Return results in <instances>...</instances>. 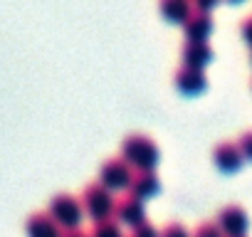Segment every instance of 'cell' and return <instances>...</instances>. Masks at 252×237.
I'll return each mask as SVG.
<instances>
[{"instance_id": "obj_16", "label": "cell", "mask_w": 252, "mask_h": 237, "mask_svg": "<svg viewBox=\"0 0 252 237\" xmlns=\"http://www.w3.org/2000/svg\"><path fill=\"white\" fill-rule=\"evenodd\" d=\"M161 237H190V232H188V227H186L183 222L171 220V222H166V227L161 230Z\"/></svg>"}, {"instance_id": "obj_21", "label": "cell", "mask_w": 252, "mask_h": 237, "mask_svg": "<svg viewBox=\"0 0 252 237\" xmlns=\"http://www.w3.org/2000/svg\"><path fill=\"white\" fill-rule=\"evenodd\" d=\"M213 8V0H198L195 3V10H200V13H208Z\"/></svg>"}, {"instance_id": "obj_17", "label": "cell", "mask_w": 252, "mask_h": 237, "mask_svg": "<svg viewBox=\"0 0 252 237\" xmlns=\"http://www.w3.org/2000/svg\"><path fill=\"white\" fill-rule=\"evenodd\" d=\"M131 237H161V230H158V227H156L154 222L144 220V222H139V225L134 227Z\"/></svg>"}, {"instance_id": "obj_10", "label": "cell", "mask_w": 252, "mask_h": 237, "mask_svg": "<svg viewBox=\"0 0 252 237\" xmlns=\"http://www.w3.org/2000/svg\"><path fill=\"white\" fill-rule=\"evenodd\" d=\"M183 32L193 42H205L208 35L213 32V18H210V13H200V10L193 8L190 15H188V20L183 23Z\"/></svg>"}, {"instance_id": "obj_6", "label": "cell", "mask_w": 252, "mask_h": 237, "mask_svg": "<svg viewBox=\"0 0 252 237\" xmlns=\"http://www.w3.org/2000/svg\"><path fill=\"white\" fill-rule=\"evenodd\" d=\"M114 215L119 222H126V225H131L136 227L139 222L146 220V205L141 198H136L134 193H124L116 198V205H114Z\"/></svg>"}, {"instance_id": "obj_19", "label": "cell", "mask_w": 252, "mask_h": 237, "mask_svg": "<svg viewBox=\"0 0 252 237\" xmlns=\"http://www.w3.org/2000/svg\"><path fill=\"white\" fill-rule=\"evenodd\" d=\"M240 30H242V37L247 40V45H252V15H247V18L242 20Z\"/></svg>"}, {"instance_id": "obj_8", "label": "cell", "mask_w": 252, "mask_h": 237, "mask_svg": "<svg viewBox=\"0 0 252 237\" xmlns=\"http://www.w3.org/2000/svg\"><path fill=\"white\" fill-rule=\"evenodd\" d=\"M242 153L237 148V141H220L215 148H213V163L225 171V173H232L242 166Z\"/></svg>"}, {"instance_id": "obj_3", "label": "cell", "mask_w": 252, "mask_h": 237, "mask_svg": "<svg viewBox=\"0 0 252 237\" xmlns=\"http://www.w3.org/2000/svg\"><path fill=\"white\" fill-rule=\"evenodd\" d=\"M47 212L55 217V222H57L60 227L74 230V227H79V222H82L84 207H82V200L74 198L72 193H57V195L50 198Z\"/></svg>"}, {"instance_id": "obj_1", "label": "cell", "mask_w": 252, "mask_h": 237, "mask_svg": "<svg viewBox=\"0 0 252 237\" xmlns=\"http://www.w3.org/2000/svg\"><path fill=\"white\" fill-rule=\"evenodd\" d=\"M158 144L149 134H129L121 141V158L136 171H149L158 161Z\"/></svg>"}, {"instance_id": "obj_2", "label": "cell", "mask_w": 252, "mask_h": 237, "mask_svg": "<svg viewBox=\"0 0 252 237\" xmlns=\"http://www.w3.org/2000/svg\"><path fill=\"white\" fill-rule=\"evenodd\" d=\"M79 200H82V207L94 217V222L114 215L116 198H114V193H111L101 180H92V183H87L84 190H82V198H79Z\"/></svg>"}, {"instance_id": "obj_5", "label": "cell", "mask_w": 252, "mask_h": 237, "mask_svg": "<svg viewBox=\"0 0 252 237\" xmlns=\"http://www.w3.org/2000/svg\"><path fill=\"white\" fill-rule=\"evenodd\" d=\"M218 227L222 230L225 237H245V232L250 227V215L242 205L227 203L218 212Z\"/></svg>"}, {"instance_id": "obj_20", "label": "cell", "mask_w": 252, "mask_h": 237, "mask_svg": "<svg viewBox=\"0 0 252 237\" xmlns=\"http://www.w3.org/2000/svg\"><path fill=\"white\" fill-rule=\"evenodd\" d=\"M62 237H89V232H84V230L74 227V230H64V232H62Z\"/></svg>"}, {"instance_id": "obj_4", "label": "cell", "mask_w": 252, "mask_h": 237, "mask_svg": "<svg viewBox=\"0 0 252 237\" xmlns=\"http://www.w3.org/2000/svg\"><path fill=\"white\" fill-rule=\"evenodd\" d=\"M131 176H134L131 166L126 163L121 156H111V158H106V161L101 163V168H99V180H101L111 193H114V190L129 188V185H131Z\"/></svg>"}, {"instance_id": "obj_11", "label": "cell", "mask_w": 252, "mask_h": 237, "mask_svg": "<svg viewBox=\"0 0 252 237\" xmlns=\"http://www.w3.org/2000/svg\"><path fill=\"white\" fill-rule=\"evenodd\" d=\"M181 57H183V64L186 67H195V69H203L205 64L213 62L215 52L208 42H193V40H186L183 50H181Z\"/></svg>"}, {"instance_id": "obj_13", "label": "cell", "mask_w": 252, "mask_h": 237, "mask_svg": "<svg viewBox=\"0 0 252 237\" xmlns=\"http://www.w3.org/2000/svg\"><path fill=\"white\" fill-rule=\"evenodd\" d=\"M190 10H193V5L188 3V0H163L161 3V13L173 23H186Z\"/></svg>"}, {"instance_id": "obj_7", "label": "cell", "mask_w": 252, "mask_h": 237, "mask_svg": "<svg viewBox=\"0 0 252 237\" xmlns=\"http://www.w3.org/2000/svg\"><path fill=\"white\" fill-rule=\"evenodd\" d=\"M25 232L28 237H62V227L55 222V217L47 210L32 212L25 220Z\"/></svg>"}, {"instance_id": "obj_14", "label": "cell", "mask_w": 252, "mask_h": 237, "mask_svg": "<svg viewBox=\"0 0 252 237\" xmlns=\"http://www.w3.org/2000/svg\"><path fill=\"white\" fill-rule=\"evenodd\" d=\"M89 237H124L121 232V222L111 215V217H104V220H96L92 225V232Z\"/></svg>"}, {"instance_id": "obj_22", "label": "cell", "mask_w": 252, "mask_h": 237, "mask_svg": "<svg viewBox=\"0 0 252 237\" xmlns=\"http://www.w3.org/2000/svg\"><path fill=\"white\" fill-rule=\"evenodd\" d=\"M250 62H252V57H250Z\"/></svg>"}, {"instance_id": "obj_18", "label": "cell", "mask_w": 252, "mask_h": 237, "mask_svg": "<svg viewBox=\"0 0 252 237\" xmlns=\"http://www.w3.org/2000/svg\"><path fill=\"white\" fill-rule=\"evenodd\" d=\"M237 148L242 153V158H250L252 161V129H245L237 139Z\"/></svg>"}, {"instance_id": "obj_12", "label": "cell", "mask_w": 252, "mask_h": 237, "mask_svg": "<svg viewBox=\"0 0 252 237\" xmlns=\"http://www.w3.org/2000/svg\"><path fill=\"white\" fill-rule=\"evenodd\" d=\"M161 190V178H158V173L154 171V168H149V171H136L134 176H131V185H129V193H134L136 198H151V195H156Z\"/></svg>"}, {"instance_id": "obj_15", "label": "cell", "mask_w": 252, "mask_h": 237, "mask_svg": "<svg viewBox=\"0 0 252 237\" xmlns=\"http://www.w3.org/2000/svg\"><path fill=\"white\" fill-rule=\"evenodd\" d=\"M190 237H225V235H222V230L218 227V222L205 220V222H200V225L193 230V235H190Z\"/></svg>"}, {"instance_id": "obj_9", "label": "cell", "mask_w": 252, "mask_h": 237, "mask_svg": "<svg viewBox=\"0 0 252 237\" xmlns=\"http://www.w3.org/2000/svg\"><path fill=\"white\" fill-rule=\"evenodd\" d=\"M173 84L183 91V94H200L205 87H208V77L203 69H195V67H181L176 74H173Z\"/></svg>"}]
</instances>
